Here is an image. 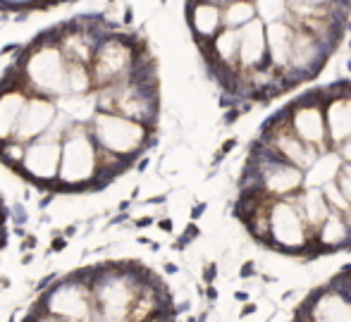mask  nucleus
Returning <instances> with one entry per match:
<instances>
[{"instance_id":"ea45409f","label":"nucleus","mask_w":351,"mask_h":322,"mask_svg":"<svg viewBox=\"0 0 351 322\" xmlns=\"http://www.w3.org/2000/svg\"><path fill=\"white\" fill-rule=\"evenodd\" d=\"M38 322H60V320H53L51 315H46V320H38Z\"/></svg>"},{"instance_id":"2f4dec72","label":"nucleus","mask_w":351,"mask_h":322,"mask_svg":"<svg viewBox=\"0 0 351 322\" xmlns=\"http://www.w3.org/2000/svg\"><path fill=\"white\" fill-rule=\"evenodd\" d=\"M206 299H208L210 304H213V301H217V289H215V286H213V284L206 286Z\"/></svg>"},{"instance_id":"39448f33","label":"nucleus","mask_w":351,"mask_h":322,"mask_svg":"<svg viewBox=\"0 0 351 322\" xmlns=\"http://www.w3.org/2000/svg\"><path fill=\"white\" fill-rule=\"evenodd\" d=\"M289 125L294 129V134L301 141L311 143L318 151H328L330 138H328V120H325V103L320 98L318 88L311 93L299 96L294 103L285 108Z\"/></svg>"},{"instance_id":"9d476101","label":"nucleus","mask_w":351,"mask_h":322,"mask_svg":"<svg viewBox=\"0 0 351 322\" xmlns=\"http://www.w3.org/2000/svg\"><path fill=\"white\" fill-rule=\"evenodd\" d=\"M268 62V38H265L263 19H251L241 27V48H239V74L254 72Z\"/></svg>"},{"instance_id":"58836bf2","label":"nucleus","mask_w":351,"mask_h":322,"mask_svg":"<svg viewBox=\"0 0 351 322\" xmlns=\"http://www.w3.org/2000/svg\"><path fill=\"white\" fill-rule=\"evenodd\" d=\"M130 206H132V201H122V203H120V210H127Z\"/></svg>"},{"instance_id":"f257e3e1","label":"nucleus","mask_w":351,"mask_h":322,"mask_svg":"<svg viewBox=\"0 0 351 322\" xmlns=\"http://www.w3.org/2000/svg\"><path fill=\"white\" fill-rule=\"evenodd\" d=\"M14 64H17L24 86L32 88L34 93L51 96L56 101L67 96V64L70 62L53 32L34 38Z\"/></svg>"},{"instance_id":"aec40b11","label":"nucleus","mask_w":351,"mask_h":322,"mask_svg":"<svg viewBox=\"0 0 351 322\" xmlns=\"http://www.w3.org/2000/svg\"><path fill=\"white\" fill-rule=\"evenodd\" d=\"M199 234H201V230H199V225H196L194 220L189 222V225H186V230H184V234L180 236V239L175 241V246H172V249L175 251H184L186 246L191 244V241L194 239H199Z\"/></svg>"},{"instance_id":"f3484780","label":"nucleus","mask_w":351,"mask_h":322,"mask_svg":"<svg viewBox=\"0 0 351 322\" xmlns=\"http://www.w3.org/2000/svg\"><path fill=\"white\" fill-rule=\"evenodd\" d=\"M256 19V5L254 0H230L222 5V22L230 29H241Z\"/></svg>"},{"instance_id":"2eb2a0df","label":"nucleus","mask_w":351,"mask_h":322,"mask_svg":"<svg viewBox=\"0 0 351 322\" xmlns=\"http://www.w3.org/2000/svg\"><path fill=\"white\" fill-rule=\"evenodd\" d=\"M291 198V201L296 203V208L301 210V215H304L306 225L311 227V232H313V239H315V232L323 227V222L330 217V212H332V208H330L328 198H325L323 189H315V186H304L299 193H294V196H287Z\"/></svg>"},{"instance_id":"0eeeda50","label":"nucleus","mask_w":351,"mask_h":322,"mask_svg":"<svg viewBox=\"0 0 351 322\" xmlns=\"http://www.w3.org/2000/svg\"><path fill=\"white\" fill-rule=\"evenodd\" d=\"M330 53H332V46L320 41L308 29L296 27L294 51H291V62H289V79L294 84L315 79L320 74V69L325 67V62H328Z\"/></svg>"},{"instance_id":"423d86ee","label":"nucleus","mask_w":351,"mask_h":322,"mask_svg":"<svg viewBox=\"0 0 351 322\" xmlns=\"http://www.w3.org/2000/svg\"><path fill=\"white\" fill-rule=\"evenodd\" d=\"M60 162H62V141L41 136L36 141L27 143L24 160L17 167V172L22 177H27L29 182H34L36 186H41V189L53 191L58 175H60Z\"/></svg>"},{"instance_id":"b1692460","label":"nucleus","mask_w":351,"mask_h":322,"mask_svg":"<svg viewBox=\"0 0 351 322\" xmlns=\"http://www.w3.org/2000/svg\"><path fill=\"white\" fill-rule=\"evenodd\" d=\"M215 277H217V265H215V262H208V265L204 267V282H206V286L213 284V282H215Z\"/></svg>"},{"instance_id":"f03ea898","label":"nucleus","mask_w":351,"mask_h":322,"mask_svg":"<svg viewBox=\"0 0 351 322\" xmlns=\"http://www.w3.org/2000/svg\"><path fill=\"white\" fill-rule=\"evenodd\" d=\"M88 129L103 151L125 158L130 162H134L136 158L143 156L148 146L156 143V138H153L156 129L127 115H120V112L98 110L93 120L88 122Z\"/></svg>"},{"instance_id":"c9c22d12","label":"nucleus","mask_w":351,"mask_h":322,"mask_svg":"<svg viewBox=\"0 0 351 322\" xmlns=\"http://www.w3.org/2000/svg\"><path fill=\"white\" fill-rule=\"evenodd\" d=\"M62 234H65L67 239H70V236L77 234V225H67V227H65V232H62Z\"/></svg>"},{"instance_id":"a19ab883","label":"nucleus","mask_w":351,"mask_h":322,"mask_svg":"<svg viewBox=\"0 0 351 322\" xmlns=\"http://www.w3.org/2000/svg\"><path fill=\"white\" fill-rule=\"evenodd\" d=\"M56 3H70V0H53V5H56ZM72 3H74V0H72Z\"/></svg>"},{"instance_id":"20e7f679","label":"nucleus","mask_w":351,"mask_h":322,"mask_svg":"<svg viewBox=\"0 0 351 322\" xmlns=\"http://www.w3.org/2000/svg\"><path fill=\"white\" fill-rule=\"evenodd\" d=\"M270 251L313 260V232L291 198H275L270 206Z\"/></svg>"},{"instance_id":"7ed1b4c3","label":"nucleus","mask_w":351,"mask_h":322,"mask_svg":"<svg viewBox=\"0 0 351 322\" xmlns=\"http://www.w3.org/2000/svg\"><path fill=\"white\" fill-rule=\"evenodd\" d=\"M143 55V41L122 36V34H108L96 48V55L91 62V74L96 88L115 86L130 79L132 69Z\"/></svg>"},{"instance_id":"1a4fd4ad","label":"nucleus","mask_w":351,"mask_h":322,"mask_svg":"<svg viewBox=\"0 0 351 322\" xmlns=\"http://www.w3.org/2000/svg\"><path fill=\"white\" fill-rule=\"evenodd\" d=\"M58 112H60V108H58L56 98L41 96V93H32V96L27 98V106H24L22 115H19V125L14 129L12 138H17V141L24 143V146L36 141V138H41L43 134L53 127Z\"/></svg>"},{"instance_id":"c85d7f7f","label":"nucleus","mask_w":351,"mask_h":322,"mask_svg":"<svg viewBox=\"0 0 351 322\" xmlns=\"http://www.w3.org/2000/svg\"><path fill=\"white\" fill-rule=\"evenodd\" d=\"M158 227H160L165 234H170V232H172V220H170V217H162V220H158Z\"/></svg>"},{"instance_id":"412c9836","label":"nucleus","mask_w":351,"mask_h":322,"mask_svg":"<svg viewBox=\"0 0 351 322\" xmlns=\"http://www.w3.org/2000/svg\"><path fill=\"white\" fill-rule=\"evenodd\" d=\"M234 146H237V138H234V136H232V138H227V141L220 146V151H217V156H215V160H213V162H215V165H217V162H220L222 158H227V156H230V151H232V148H234Z\"/></svg>"},{"instance_id":"7c9ffc66","label":"nucleus","mask_w":351,"mask_h":322,"mask_svg":"<svg viewBox=\"0 0 351 322\" xmlns=\"http://www.w3.org/2000/svg\"><path fill=\"white\" fill-rule=\"evenodd\" d=\"M3 220H5V212H3V206H0V246H5V241H8V234H5V230H3Z\"/></svg>"},{"instance_id":"dca6fc26","label":"nucleus","mask_w":351,"mask_h":322,"mask_svg":"<svg viewBox=\"0 0 351 322\" xmlns=\"http://www.w3.org/2000/svg\"><path fill=\"white\" fill-rule=\"evenodd\" d=\"M344 167V158L339 156L337 148H328L323 151L315 162L304 172V186H315V189H323L330 182H335L339 177Z\"/></svg>"},{"instance_id":"6ab92c4d","label":"nucleus","mask_w":351,"mask_h":322,"mask_svg":"<svg viewBox=\"0 0 351 322\" xmlns=\"http://www.w3.org/2000/svg\"><path fill=\"white\" fill-rule=\"evenodd\" d=\"M254 5L256 17L263 19L265 24L289 17V0H254Z\"/></svg>"},{"instance_id":"4be33fe9","label":"nucleus","mask_w":351,"mask_h":322,"mask_svg":"<svg viewBox=\"0 0 351 322\" xmlns=\"http://www.w3.org/2000/svg\"><path fill=\"white\" fill-rule=\"evenodd\" d=\"M65 246H67V236L56 234V239H51V249H48V253H60V251H65Z\"/></svg>"},{"instance_id":"cd10ccee","label":"nucleus","mask_w":351,"mask_h":322,"mask_svg":"<svg viewBox=\"0 0 351 322\" xmlns=\"http://www.w3.org/2000/svg\"><path fill=\"white\" fill-rule=\"evenodd\" d=\"M337 151H339V156L344 158V162H351V138H349L347 143H342V146H339Z\"/></svg>"},{"instance_id":"72a5a7b5","label":"nucleus","mask_w":351,"mask_h":322,"mask_svg":"<svg viewBox=\"0 0 351 322\" xmlns=\"http://www.w3.org/2000/svg\"><path fill=\"white\" fill-rule=\"evenodd\" d=\"M234 301H241V304H246V301H251V299H249V294H246V291H234Z\"/></svg>"},{"instance_id":"4c0bfd02","label":"nucleus","mask_w":351,"mask_h":322,"mask_svg":"<svg viewBox=\"0 0 351 322\" xmlns=\"http://www.w3.org/2000/svg\"><path fill=\"white\" fill-rule=\"evenodd\" d=\"M204 3H213V5H227L230 0H204Z\"/></svg>"},{"instance_id":"bb28decb","label":"nucleus","mask_w":351,"mask_h":322,"mask_svg":"<svg viewBox=\"0 0 351 322\" xmlns=\"http://www.w3.org/2000/svg\"><path fill=\"white\" fill-rule=\"evenodd\" d=\"M206 208H208V203H196V206L191 208V220H194V222L199 220V217L206 212Z\"/></svg>"},{"instance_id":"ddd939ff","label":"nucleus","mask_w":351,"mask_h":322,"mask_svg":"<svg viewBox=\"0 0 351 322\" xmlns=\"http://www.w3.org/2000/svg\"><path fill=\"white\" fill-rule=\"evenodd\" d=\"M337 251H351V227L339 212H330L313 239V258Z\"/></svg>"},{"instance_id":"9b49d317","label":"nucleus","mask_w":351,"mask_h":322,"mask_svg":"<svg viewBox=\"0 0 351 322\" xmlns=\"http://www.w3.org/2000/svg\"><path fill=\"white\" fill-rule=\"evenodd\" d=\"M296 27L289 19H278V22L265 24V38H268V62L278 69L280 74L289 77L291 51H294ZM296 86V84H294Z\"/></svg>"},{"instance_id":"f704fd0d","label":"nucleus","mask_w":351,"mask_h":322,"mask_svg":"<svg viewBox=\"0 0 351 322\" xmlns=\"http://www.w3.org/2000/svg\"><path fill=\"white\" fill-rule=\"evenodd\" d=\"M165 272H167V275H177V272H180V267H177L175 262H165Z\"/></svg>"},{"instance_id":"5701e85b","label":"nucleus","mask_w":351,"mask_h":322,"mask_svg":"<svg viewBox=\"0 0 351 322\" xmlns=\"http://www.w3.org/2000/svg\"><path fill=\"white\" fill-rule=\"evenodd\" d=\"M256 260H246L244 265H241L239 270V280H251V277H256Z\"/></svg>"},{"instance_id":"f8f14e48","label":"nucleus","mask_w":351,"mask_h":322,"mask_svg":"<svg viewBox=\"0 0 351 322\" xmlns=\"http://www.w3.org/2000/svg\"><path fill=\"white\" fill-rule=\"evenodd\" d=\"M186 19L194 34L196 43H208L225 29L222 22V5L204 3V0H189L186 3Z\"/></svg>"},{"instance_id":"e433bc0d","label":"nucleus","mask_w":351,"mask_h":322,"mask_svg":"<svg viewBox=\"0 0 351 322\" xmlns=\"http://www.w3.org/2000/svg\"><path fill=\"white\" fill-rule=\"evenodd\" d=\"M32 262H34V253L29 251V253L22 258V265H32Z\"/></svg>"},{"instance_id":"393cba45","label":"nucleus","mask_w":351,"mask_h":322,"mask_svg":"<svg viewBox=\"0 0 351 322\" xmlns=\"http://www.w3.org/2000/svg\"><path fill=\"white\" fill-rule=\"evenodd\" d=\"M38 246V239L36 234H27L24 236V244H22V251H34Z\"/></svg>"},{"instance_id":"473e14b6","label":"nucleus","mask_w":351,"mask_h":322,"mask_svg":"<svg viewBox=\"0 0 351 322\" xmlns=\"http://www.w3.org/2000/svg\"><path fill=\"white\" fill-rule=\"evenodd\" d=\"M153 222H156V220H153V217L148 215V217H141V220H136L134 225H136V227H151Z\"/></svg>"},{"instance_id":"a878e982","label":"nucleus","mask_w":351,"mask_h":322,"mask_svg":"<svg viewBox=\"0 0 351 322\" xmlns=\"http://www.w3.org/2000/svg\"><path fill=\"white\" fill-rule=\"evenodd\" d=\"M256 310H258V306H256L254 301H246L244 308L239 310V318H249V315H251V313H256Z\"/></svg>"},{"instance_id":"6e6552de","label":"nucleus","mask_w":351,"mask_h":322,"mask_svg":"<svg viewBox=\"0 0 351 322\" xmlns=\"http://www.w3.org/2000/svg\"><path fill=\"white\" fill-rule=\"evenodd\" d=\"M296 308L311 322H351V296L332 284L313 289Z\"/></svg>"},{"instance_id":"4468645a","label":"nucleus","mask_w":351,"mask_h":322,"mask_svg":"<svg viewBox=\"0 0 351 322\" xmlns=\"http://www.w3.org/2000/svg\"><path fill=\"white\" fill-rule=\"evenodd\" d=\"M330 148H339L351 138V91L325 103Z\"/></svg>"},{"instance_id":"a211bd4d","label":"nucleus","mask_w":351,"mask_h":322,"mask_svg":"<svg viewBox=\"0 0 351 322\" xmlns=\"http://www.w3.org/2000/svg\"><path fill=\"white\" fill-rule=\"evenodd\" d=\"M96 88L91 74V64L84 62H70L67 64V96H86Z\"/></svg>"},{"instance_id":"c756f323","label":"nucleus","mask_w":351,"mask_h":322,"mask_svg":"<svg viewBox=\"0 0 351 322\" xmlns=\"http://www.w3.org/2000/svg\"><path fill=\"white\" fill-rule=\"evenodd\" d=\"M53 282H56V272H53V275H46V277H43V280L38 282V286H36V289H41V291H43L48 284H53Z\"/></svg>"}]
</instances>
